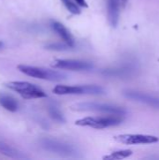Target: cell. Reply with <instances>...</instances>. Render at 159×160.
I'll return each mask as SVG.
<instances>
[{"instance_id":"8","label":"cell","mask_w":159,"mask_h":160,"mask_svg":"<svg viewBox=\"0 0 159 160\" xmlns=\"http://www.w3.org/2000/svg\"><path fill=\"white\" fill-rule=\"evenodd\" d=\"M52 67L59 69H67L74 71H82V70H90L94 68L93 64L81 60H72V59H58L55 60Z\"/></svg>"},{"instance_id":"4","label":"cell","mask_w":159,"mask_h":160,"mask_svg":"<svg viewBox=\"0 0 159 160\" xmlns=\"http://www.w3.org/2000/svg\"><path fill=\"white\" fill-rule=\"evenodd\" d=\"M6 87L18 93L24 99H35L47 98V94L36 84L28 82H10L6 83Z\"/></svg>"},{"instance_id":"12","label":"cell","mask_w":159,"mask_h":160,"mask_svg":"<svg viewBox=\"0 0 159 160\" xmlns=\"http://www.w3.org/2000/svg\"><path fill=\"white\" fill-rule=\"evenodd\" d=\"M0 106L11 112H15L19 109L18 101L14 98L5 94H0Z\"/></svg>"},{"instance_id":"10","label":"cell","mask_w":159,"mask_h":160,"mask_svg":"<svg viewBox=\"0 0 159 160\" xmlns=\"http://www.w3.org/2000/svg\"><path fill=\"white\" fill-rule=\"evenodd\" d=\"M120 0H107L108 21L112 27H116L120 16Z\"/></svg>"},{"instance_id":"1","label":"cell","mask_w":159,"mask_h":160,"mask_svg":"<svg viewBox=\"0 0 159 160\" xmlns=\"http://www.w3.org/2000/svg\"><path fill=\"white\" fill-rule=\"evenodd\" d=\"M124 116L114 114H107L105 116H87L77 120L75 122V125L95 129H103L111 127L119 126L120 124H122Z\"/></svg>"},{"instance_id":"18","label":"cell","mask_w":159,"mask_h":160,"mask_svg":"<svg viewBox=\"0 0 159 160\" xmlns=\"http://www.w3.org/2000/svg\"><path fill=\"white\" fill-rule=\"evenodd\" d=\"M72 48L67 43H51L46 46V49L49 50H54V51H67L68 49Z\"/></svg>"},{"instance_id":"13","label":"cell","mask_w":159,"mask_h":160,"mask_svg":"<svg viewBox=\"0 0 159 160\" xmlns=\"http://www.w3.org/2000/svg\"><path fill=\"white\" fill-rule=\"evenodd\" d=\"M0 154L11 158H25V157L22 155L17 149L2 142H0Z\"/></svg>"},{"instance_id":"19","label":"cell","mask_w":159,"mask_h":160,"mask_svg":"<svg viewBox=\"0 0 159 160\" xmlns=\"http://www.w3.org/2000/svg\"><path fill=\"white\" fill-rule=\"evenodd\" d=\"M80 7H83V8H87L88 4L86 2V0H74Z\"/></svg>"},{"instance_id":"20","label":"cell","mask_w":159,"mask_h":160,"mask_svg":"<svg viewBox=\"0 0 159 160\" xmlns=\"http://www.w3.org/2000/svg\"><path fill=\"white\" fill-rule=\"evenodd\" d=\"M120 2H121V4L125 7L126 4H127V0H120Z\"/></svg>"},{"instance_id":"14","label":"cell","mask_w":159,"mask_h":160,"mask_svg":"<svg viewBox=\"0 0 159 160\" xmlns=\"http://www.w3.org/2000/svg\"><path fill=\"white\" fill-rule=\"evenodd\" d=\"M134 68L129 66H126L122 68H113V69H105L102 73L105 76H110V77H124L129 75L131 71H133Z\"/></svg>"},{"instance_id":"6","label":"cell","mask_w":159,"mask_h":160,"mask_svg":"<svg viewBox=\"0 0 159 160\" xmlns=\"http://www.w3.org/2000/svg\"><path fill=\"white\" fill-rule=\"evenodd\" d=\"M52 92L55 95H101L105 93L104 88L98 85H82V86H67L56 85Z\"/></svg>"},{"instance_id":"16","label":"cell","mask_w":159,"mask_h":160,"mask_svg":"<svg viewBox=\"0 0 159 160\" xmlns=\"http://www.w3.org/2000/svg\"><path fill=\"white\" fill-rule=\"evenodd\" d=\"M49 114L54 121H56L58 123H64L65 122V118H64L62 112L54 105H51L49 107Z\"/></svg>"},{"instance_id":"9","label":"cell","mask_w":159,"mask_h":160,"mask_svg":"<svg viewBox=\"0 0 159 160\" xmlns=\"http://www.w3.org/2000/svg\"><path fill=\"white\" fill-rule=\"evenodd\" d=\"M124 96L131 100L142 102L148 106L159 109V98L152 96L150 94H146V93H142V92H139V91L128 90V91L124 92Z\"/></svg>"},{"instance_id":"15","label":"cell","mask_w":159,"mask_h":160,"mask_svg":"<svg viewBox=\"0 0 159 160\" xmlns=\"http://www.w3.org/2000/svg\"><path fill=\"white\" fill-rule=\"evenodd\" d=\"M131 155H132L131 150H119V151L112 152V154L105 156L102 158L105 160H120L125 159V158L130 157Z\"/></svg>"},{"instance_id":"11","label":"cell","mask_w":159,"mask_h":160,"mask_svg":"<svg viewBox=\"0 0 159 160\" xmlns=\"http://www.w3.org/2000/svg\"><path fill=\"white\" fill-rule=\"evenodd\" d=\"M51 27L52 29L64 40V42L67 43L71 47H74V38L70 32L67 30V28L61 22L57 21H52L51 22Z\"/></svg>"},{"instance_id":"7","label":"cell","mask_w":159,"mask_h":160,"mask_svg":"<svg viewBox=\"0 0 159 160\" xmlns=\"http://www.w3.org/2000/svg\"><path fill=\"white\" fill-rule=\"evenodd\" d=\"M116 142L127 145H137V144H152L159 141L157 136L153 135H142V134H121L113 138Z\"/></svg>"},{"instance_id":"5","label":"cell","mask_w":159,"mask_h":160,"mask_svg":"<svg viewBox=\"0 0 159 160\" xmlns=\"http://www.w3.org/2000/svg\"><path fill=\"white\" fill-rule=\"evenodd\" d=\"M40 146L51 153L63 156V157H75L78 153L77 148H75L73 145L59 141L55 139H50V138H44L40 140Z\"/></svg>"},{"instance_id":"17","label":"cell","mask_w":159,"mask_h":160,"mask_svg":"<svg viewBox=\"0 0 159 160\" xmlns=\"http://www.w3.org/2000/svg\"><path fill=\"white\" fill-rule=\"evenodd\" d=\"M61 1L70 13L75 15L81 14V8H79V5L77 3H74L72 0H61Z\"/></svg>"},{"instance_id":"2","label":"cell","mask_w":159,"mask_h":160,"mask_svg":"<svg viewBox=\"0 0 159 160\" xmlns=\"http://www.w3.org/2000/svg\"><path fill=\"white\" fill-rule=\"evenodd\" d=\"M17 68L23 74L40 79V80H46L51 82H59L62 80H65L67 76V74L57 71V70H52L44 68L39 67H33V66H27V65H19Z\"/></svg>"},{"instance_id":"3","label":"cell","mask_w":159,"mask_h":160,"mask_svg":"<svg viewBox=\"0 0 159 160\" xmlns=\"http://www.w3.org/2000/svg\"><path fill=\"white\" fill-rule=\"evenodd\" d=\"M72 110L76 112H94L114 114V115H121V116H125L127 114V111L122 107H118L112 104H106V103H97V102L77 103L72 106Z\"/></svg>"},{"instance_id":"21","label":"cell","mask_w":159,"mask_h":160,"mask_svg":"<svg viewBox=\"0 0 159 160\" xmlns=\"http://www.w3.org/2000/svg\"><path fill=\"white\" fill-rule=\"evenodd\" d=\"M3 45H4V44H3V42H2V41H0V49L3 47Z\"/></svg>"}]
</instances>
